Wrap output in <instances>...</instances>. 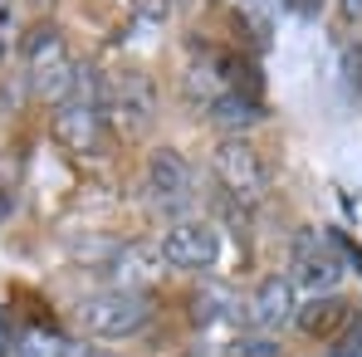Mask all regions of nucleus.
<instances>
[{
  "mask_svg": "<svg viewBox=\"0 0 362 357\" xmlns=\"http://www.w3.org/2000/svg\"><path fill=\"white\" fill-rule=\"evenodd\" d=\"M152 318V303L137 289H103V294L78 303V328L88 338H132Z\"/></svg>",
  "mask_w": 362,
  "mask_h": 357,
  "instance_id": "1",
  "label": "nucleus"
},
{
  "mask_svg": "<svg viewBox=\"0 0 362 357\" xmlns=\"http://www.w3.org/2000/svg\"><path fill=\"white\" fill-rule=\"evenodd\" d=\"M289 279L294 289L328 298L343 284V254L333 250V235H318V230H299L294 235V254H289Z\"/></svg>",
  "mask_w": 362,
  "mask_h": 357,
  "instance_id": "2",
  "label": "nucleus"
},
{
  "mask_svg": "<svg viewBox=\"0 0 362 357\" xmlns=\"http://www.w3.org/2000/svg\"><path fill=\"white\" fill-rule=\"evenodd\" d=\"M221 259V235L201 221H181L162 235V264L172 269H211Z\"/></svg>",
  "mask_w": 362,
  "mask_h": 357,
  "instance_id": "3",
  "label": "nucleus"
},
{
  "mask_svg": "<svg viewBox=\"0 0 362 357\" xmlns=\"http://www.w3.org/2000/svg\"><path fill=\"white\" fill-rule=\"evenodd\" d=\"M216 177L226 181L235 196H259L264 186H269V172H264V157L245 142V137H226L221 147H216Z\"/></svg>",
  "mask_w": 362,
  "mask_h": 357,
  "instance_id": "4",
  "label": "nucleus"
},
{
  "mask_svg": "<svg viewBox=\"0 0 362 357\" xmlns=\"http://www.w3.org/2000/svg\"><path fill=\"white\" fill-rule=\"evenodd\" d=\"M103 132H108V113H103L98 103L74 98V103H64L59 113H54V137H59L64 147H74V152L103 147Z\"/></svg>",
  "mask_w": 362,
  "mask_h": 357,
  "instance_id": "5",
  "label": "nucleus"
},
{
  "mask_svg": "<svg viewBox=\"0 0 362 357\" xmlns=\"http://www.w3.org/2000/svg\"><path fill=\"white\" fill-rule=\"evenodd\" d=\"M299 289H294V279L289 274H269L255 298H250V318H255V328H284L289 318H299Z\"/></svg>",
  "mask_w": 362,
  "mask_h": 357,
  "instance_id": "6",
  "label": "nucleus"
},
{
  "mask_svg": "<svg viewBox=\"0 0 362 357\" xmlns=\"http://www.w3.org/2000/svg\"><path fill=\"white\" fill-rule=\"evenodd\" d=\"M147 191H152L162 206H172V201H181V196L191 191V162L181 157L177 147H157V152L147 157Z\"/></svg>",
  "mask_w": 362,
  "mask_h": 357,
  "instance_id": "7",
  "label": "nucleus"
},
{
  "mask_svg": "<svg viewBox=\"0 0 362 357\" xmlns=\"http://www.w3.org/2000/svg\"><path fill=\"white\" fill-rule=\"evenodd\" d=\"M78 78H83V69L74 59H59V64H45V69H30V88L45 98V103H74V93H78Z\"/></svg>",
  "mask_w": 362,
  "mask_h": 357,
  "instance_id": "8",
  "label": "nucleus"
},
{
  "mask_svg": "<svg viewBox=\"0 0 362 357\" xmlns=\"http://www.w3.org/2000/svg\"><path fill=\"white\" fill-rule=\"evenodd\" d=\"M264 118V108L250 98V93H221V98H211V122L216 127H226V132H245L250 122H259Z\"/></svg>",
  "mask_w": 362,
  "mask_h": 357,
  "instance_id": "9",
  "label": "nucleus"
},
{
  "mask_svg": "<svg viewBox=\"0 0 362 357\" xmlns=\"http://www.w3.org/2000/svg\"><path fill=\"white\" fill-rule=\"evenodd\" d=\"M113 108H118L122 118H132V122H142L152 108H157V98H152V83L142 78V74H122L118 83H113V98H108Z\"/></svg>",
  "mask_w": 362,
  "mask_h": 357,
  "instance_id": "10",
  "label": "nucleus"
},
{
  "mask_svg": "<svg viewBox=\"0 0 362 357\" xmlns=\"http://www.w3.org/2000/svg\"><path fill=\"white\" fill-rule=\"evenodd\" d=\"M20 49H25V69H45V64L69 59V45H64V35L54 30V25H40V30H30Z\"/></svg>",
  "mask_w": 362,
  "mask_h": 357,
  "instance_id": "11",
  "label": "nucleus"
},
{
  "mask_svg": "<svg viewBox=\"0 0 362 357\" xmlns=\"http://www.w3.org/2000/svg\"><path fill=\"white\" fill-rule=\"evenodd\" d=\"M348 318V303L343 298H318V303H308V308H299V328L303 333H313V338H323V333H333V323H343Z\"/></svg>",
  "mask_w": 362,
  "mask_h": 357,
  "instance_id": "12",
  "label": "nucleus"
},
{
  "mask_svg": "<svg viewBox=\"0 0 362 357\" xmlns=\"http://www.w3.org/2000/svg\"><path fill=\"white\" fill-rule=\"evenodd\" d=\"M15 357H74V348L64 343L59 333H49V328H30L15 343Z\"/></svg>",
  "mask_w": 362,
  "mask_h": 357,
  "instance_id": "13",
  "label": "nucleus"
},
{
  "mask_svg": "<svg viewBox=\"0 0 362 357\" xmlns=\"http://www.w3.org/2000/svg\"><path fill=\"white\" fill-rule=\"evenodd\" d=\"M230 357H289L279 343H269V338H240L235 348H230Z\"/></svg>",
  "mask_w": 362,
  "mask_h": 357,
  "instance_id": "14",
  "label": "nucleus"
},
{
  "mask_svg": "<svg viewBox=\"0 0 362 357\" xmlns=\"http://www.w3.org/2000/svg\"><path fill=\"white\" fill-rule=\"evenodd\" d=\"M328 357H362V318H353L348 328H343V338L333 343V353Z\"/></svg>",
  "mask_w": 362,
  "mask_h": 357,
  "instance_id": "15",
  "label": "nucleus"
},
{
  "mask_svg": "<svg viewBox=\"0 0 362 357\" xmlns=\"http://www.w3.org/2000/svg\"><path fill=\"white\" fill-rule=\"evenodd\" d=\"M15 353V338H10V323H5V313H0V357Z\"/></svg>",
  "mask_w": 362,
  "mask_h": 357,
  "instance_id": "16",
  "label": "nucleus"
},
{
  "mask_svg": "<svg viewBox=\"0 0 362 357\" xmlns=\"http://www.w3.org/2000/svg\"><path fill=\"white\" fill-rule=\"evenodd\" d=\"M343 15L348 20H362V0H343Z\"/></svg>",
  "mask_w": 362,
  "mask_h": 357,
  "instance_id": "17",
  "label": "nucleus"
},
{
  "mask_svg": "<svg viewBox=\"0 0 362 357\" xmlns=\"http://www.w3.org/2000/svg\"><path fill=\"white\" fill-rule=\"evenodd\" d=\"M74 357H113L108 348H74Z\"/></svg>",
  "mask_w": 362,
  "mask_h": 357,
  "instance_id": "18",
  "label": "nucleus"
},
{
  "mask_svg": "<svg viewBox=\"0 0 362 357\" xmlns=\"http://www.w3.org/2000/svg\"><path fill=\"white\" fill-rule=\"evenodd\" d=\"M5 216H10V196L0 191V221H5Z\"/></svg>",
  "mask_w": 362,
  "mask_h": 357,
  "instance_id": "19",
  "label": "nucleus"
},
{
  "mask_svg": "<svg viewBox=\"0 0 362 357\" xmlns=\"http://www.w3.org/2000/svg\"><path fill=\"white\" fill-rule=\"evenodd\" d=\"M25 5H35V10H54V0H25Z\"/></svg>",
  "mask_w": 362,
  "mask_h": 357,
  "instance_id": "20",
  "label": "nucleus"
}]
</instances>
